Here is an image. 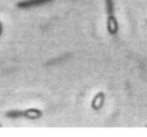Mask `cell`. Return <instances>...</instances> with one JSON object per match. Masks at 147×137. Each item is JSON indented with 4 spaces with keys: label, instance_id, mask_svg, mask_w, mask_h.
<instances>
[{
    "label": "cell",
    "instance_id": "3957f363",
    "mask_svg": "<svg viewBox=\"0 0 147 137\" xmlns=\"http://www.w3.org/2000/svg\"><path fill=\"white\" fill-rule=\"evenodd\" d=\"M51 1H53V0H23V1H19L16 4V6L20 9H27L41 6V5L51 3Z\"/></svg>",
    "mask_w": 147,
    "mask_h": 137
},
{
    "label": "cell",
    "instance_id": "6da1fadb",
    "mask_svg": "<svg viewBox=\"0 0 147 137\" xmlns=\"http://www.w3.org/2000/svg\"><path fill=\"white\" fill-rule=\"evenodd\" d=\"M106 3V10L108 14V31L110 34L115 35L118 32V23L115 17V5L114 0H105Z\"/></svg>",
    "mask_w": 147,
    "mask_h": 137
},
{
    "label": "cell",
    "instance_id": "7a4b0ae2",
    "mask_svg": "<svg viewBox=\"0 0 147 137\" xmlns=\"http://www.w3.org/2000/svg\"><path fill=\"white\" fill-rule=\"evenodd\" d=\"M41 112L38 110H26V111H18V110H12L6 112V116L9 118H20V117H26V118H37L40 117Z\"/></svg>",
    "mask_w": 147,
    "mask_h": 137
},
{
    "label": "cell",
    "instance_id": "277c9868",
    "mask_svg": "<svg viewBox=\"0 0 147 137\" xmlns=\"http://www.w3.org/2000/svg\"><path fill=\"white\" fill-rule=\"evenodd\" d=\"M1 31H2V25L0 23V34H1Z\"/></svg>",
    "mask_w": 147,
    "mask_h": 137
}]
</instances>
